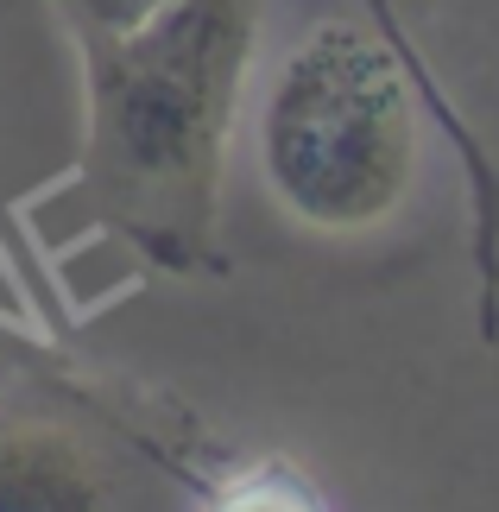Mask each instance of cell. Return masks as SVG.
<instances>
[{
    "instance_id": "obj_6",
    "label": "cell",
    "mask_w": 499,
    "mask_h": 512,
    "mask_svg": "<svg viewBox=\"0 0 499 512\" xmlns=\"http://www.w3.org/2000/svg\"><path fill=\"white\" fill-rule=\"evenodd\" d=\"M57 7V26L70 32V45H108V38H127L139 32L146 19H158L171 0H51Z\"/></svg>"
},
{
    "instance_id": "obj_2",
    "label": "cell",
    "mask_w": 499,
    "mask_h": 512,
    "mask_svg": "<svg viewBox=\"0 0 499 512\" xmlns=\"http://www.w3.org/2000/svg\"><path fill=\"white\" fill-rule=\"evenodd\" d=\"M222 456L184 399L0 323V512H190Z\"/></svg>"
},
{
    "instance_id": "obj_5",
    "label": "cell",
    "mask_w": 499,
    "mask_h": 512,
    "mask_svg": "<svg viewBox=\"0 0 499 512\" xmlns=\"http://www.w3.org/2000/svg\"><path fill=\"white\" fill-rule=\"evenodd\" d=\"M190 512H335V506L291 456H234L228 449Z\"/></svg>"
},
{
    "instance_id": "obj_1",
    "label": "cell",
    "mask_w": 499,
    "mask_h": 512,
    "mask_svg": "<svg viewBox=\"0 0 499 512\" xmlns=\"http://www.w3.org/2000/svg\"><path fill=\"white\" fill-rule=\"evenodd\" d=\"M266 0H171L83 45V140L57 184L64 228L108 234L158 279H222V177Z\"/></svg>"
},
{
    "instance_id": "obj_3",
    "label": "cell",
    "mask_w": 499,
    "mask_h": 512,
    "mask_svg": "<svg viewBox=\"0 0 499 512\" xmlns=\"http://www.w3.org/2000/svg\"><path fill=\"white\" fill-rule=\"evenodd\" d=\"M424 89L373 19H323L259 95V177L297 228L373 234L417 184Z\"/></svg>"
},
{
    "instance_id": "obj_4",
    "label": "cell",
    "mask_w": 499,
    "mask_h": 512,
    "mask_svg": "<svg viewBox=\"0 0 499 512\" xmlns=\"http://www.w3.org/2000/svg\"><path fill=\"white\" fill-rule=\"evenodd\" d=\"M361 19H373L379 32H386V45L411 64L417 89H424V114L430 127L443 133V146L455 152V165H462V184H468V266H474V329H481V342L499 348V165L487 140L474 133V121L462 108H455V95L443 83V70L430 64V51L417 45L411 19L398 0H361Z\"/></svg>"
}]
</instances>
